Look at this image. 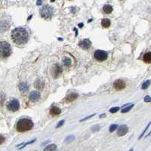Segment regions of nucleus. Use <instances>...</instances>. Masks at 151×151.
Here are the masks:
<instances>
[{"instance_id":"obj_1","label":"nucleus","mask_w":151,"mask_h":151,"mask_svg":"<svg viewBox=\"0 0 151 151\" xmlns=\"http://www.w3.org/2000/svg\"><path fill=\"white\" fill-rule=\"evenodd\" d=\"M11 39L13 42L17 45L26 44L29 39V34L27 31L23 27H17L11 32Z\"/></svg>"},{"instance_id":"obj_2","label":"nucleus","mask_w":151,"mask_h":151,"mask_svg":"<svg viewBox=\"0 0 151 151\" xmlns=\"http://www.w3.org/2000/svg\"><path fill=\"white\" fill-rule=\"evenodd\" d=\"M33 127V121L30 119L24 118V119H20L17 122L16 129L17 132H24L30 130Z\"/></svg>"},{"instance_id":"obj_3","label":"nucleus","mask_w":151,"mask_h":151,"mask_svg":"<svg viewBox=\"0 0 151 151\" xmlns=\"http://www.w3.org/2000/svg\"><path fill=\"white\" fill-rule=\"evenodd\" d=\"M11 54V45L5 41L0 42V58H6Z\"/></svg>"},{"instance_id":"obj_4","label":"nucleus","mask_w":151,"mask_h":151,"mask_svg":"<svg viewBox=\"0 0 151 151\" xmlns=\"http://www.w3.org/2000/svg\"><path fill=\"white\" fill-rule=\"evenodd\" d=\"M39 13H40L41 17H43L44 19H45V20H50L51 18L52 17L54 11H53L52 7H51L49 5H45L42 6L40 8Z\"/></svg>"},{"instance_id":"obj_5","label":"nucleus","mask_w":151,"mask_h":151,"mask_svg":"<svg viewBox=\"0 0 151 151\" xmlns=\"http://www.w3.org/2000/svg\"><path fill=\"white\" fill-rule=\"evenodd\" d=\"M62 67L60 66V64H54L51 69V74L53 76L54 79H57L61 76V75L62 74Z\"/></svg>"},{"instance_id":"obj_6","label":"nucleus","mask_w":151,"mask_h":151,"mask_svg":"<svg viewBox=\"0 0 151 151\" xmlns=\"http://www.w3.org/2000/svg\"><path fill=\"white\" fill-rule=\"evenodd\" d=\"M7 107H8V110H10L11 112H16L20 108V103L17 99L13 98L12 100H11L8 103Z\"/></svg>"},{"instance_id":"obj_7","label":"nucleus","mask_w":151,"mask_h":151,"mask_svg":"<svg viewBox=\"0 0 151 151\" xmlns=\"http://www.w3.org/2000/svg\"><path fill=\"white\" fill-rule=\"evenodd\" d=\"M107 53L104 51L97 50L94 53V57L98 61H103L107 58Z\"/></svg>"},{"instance_id":"obj_8","label":"nucleus","mask_w":151,"mask_h":151,"mask_svg":"<svg viewBox=\"0 0 151 151\" xmlns=\"http://www.w3.org/2000/svg\"><path fill=\"white\" fill-rule=\"evenodd\" d=\"M126 86V84L125 83V81L122 80V79H117L113 83V87L117 91H120V90H122L125 88Z\"/></svg>"},{"instance_id":"obj_9","label":"nucleus","mask_w":151,"mask_h":151,"mask_svg":"<svg viewBox=\"0 0 151 151\" xmlns=\"http://www.w3.org/2000/svg\"><path fill=\"white\" fill-rule=\"evenodd\" d=\"M79 45L83 49H88L91 45V42L88 39H83L82 40L81 42H79Z\"/></svg>"},{"instance_id":"obj_10","label":"nucleus","mask_w":151,"mask_h":151,"mask_svg":"<svg viewBox=\"0 0 151 151\" xmlns=\"http://www.w3.org/2000/svg\"><path fill=\"white\" fill-rule=\"evenodd\" d=\"M128 131H129L128 126L126 125H122L120 127L118 128L117 135L119 136V137L124 136V135H125V134H127Z\"/></svg>"},{"instance_id":"obj_11","label":"nucleus","mask_w":151,"mask_h":151,"mask_svg":"<svg viewBox=\"0 0 151 151\" xmlns=\"http://www.w3.org/2000/svg\"><path fill=\"white\" fill-rule=\"evenodd\" d=\"M30 101H32V102H36L39 100L40 98V93L36 91H33L32 92H30Z\"/></svg>"},{"instance_id":"obj_12","label":"nucleus","mask_w":151,"mask_h":151,"mask_svg":"<svg viewBox=\"0 0 151 151\" xmlns=\"http://www.w3.org/2000/svg\"><path fill=\"white\" fill-rule=\"evenodd\" d=\"M44 85H45V82L42 80V79H37L35 83H34V86L36 89L38 90H42L44 88Z\"/></svg>"},{"instance_id":"obj_13","label":"nucleus","mask_w":151,"mask_h":151,"mask_svg":"<svg viewBox=\"0 0 151 151\" xmlns=\"http://www.w3.org/2000/svg\"><path fill=\"white\" fill-rule=\"evenodd\" d=\"M18 87L21 93H27L29 91V85L26 83H20Z\"/></svg>"},{"instance_id":"obj_14","label":"nucleus","mask_w":151,"mask_h":151,"mask_svg":"<svg viewBox=\"0 0 151 151\" xmlns=\"http://www.w3.org/2000/svg\"><path fill=\"white\" fill-rule=\"evenodd\" d=\"M78 94L76 93H71L69 94L66 98V102L67 103H70V102H73V101H75L77 98H78Z\"/></svg>"},{"instance_id":"obj_15","label":"nucleus","mask_w":151,"mask_h":151,"mask_svg":"<svg viewBox=\"0 0 151 151\" xmlns=\"http://www.w3.org/2000/svg\"><path fill=\"white\" fill-rule=\"evenodd\" d=\"M61 113V110L60 108L57 107H51L50 110V113L51 115L52 116H57V115H59L60 113Z\"/></svg>"},{"instance_id":"obj_16","label":"nucleus","mask_w":151,"mask_h":151,"mask_svg":"<svg viewBox=\"0 0 151 151\" xmlns=\"http://www.w3.org/2000/svg\"><path fill=\"white\" fill-rule=\"evenodd\" d=\"M113 7L110 5H105L103 8V11L105 14H110L113 11Z\"/></svg>"},{"instance_id":"obj_17","label":"nucleus","mask_w":151,"mask_h":151,"mask_svg":"<svg viewBox=\"0 0 151 151\" xmlns=\"http://www.w3.org/2000/svg\"><path fill=\"white\" fill-rule=\"evenodd\" d=\"M134 107V104L133 103H129V104H126L123 107V109L122 110V113H125L127 112H129L131 109H132V107Z\"/></svg>"},{"instance_id":"obj_18","label":"nucleus","mask_w":151,"mask_h":151,"mask_svg":"<svg viewBox=\"0 0 151 151\" xmlns=\"http://www.w3.org/2000/svg\"><path fill=\"white\" fill-rule=\"evenodd\" d=\"M110 24H111V22H110V20L109 19H107V18H104V19H103L102 21H101V26H102L103 27H104V28L109 27L110 26Z\"/></svg>"},{"instance_id":"obj_19","label":"nucleus","mask_w":151,"mask_h":151,"mask_svg":"<svg viewBox=\"0 0 151 151\" xmlns=\"http://www.w3.org/2000/svg\"><path fill=\"white\" fill-rule=\"evenodd\" d=\"M143 60L144 62L150 64L151 62V53L150 52H147L146 54H144L143 56Z\"/></svg>"},{"instance_id":"obj_20","label":"nucleus","mask_w":151,"mask_h":151,"mask_svg":"<svg viewBox=\"0 0 151 151\" xmlns=\"http://www.w3.org/2000/svg\"><path fill=\"white\" fill-rule=\"evenodd\" d=\"M57 150V145L56 144H50V145H48L45 148L44 151H55Z\"/></svg>"},{"instance_id":"obj_21","label":"nucleus","mask_w":151,"mask_h":151,"mask_svg":"<svg viewBox=\"0 0 151 151\" xmlns=\"http://www.w3.org/2000/svg\"><path fill=\"white\" fill-rule=\"evenodd\" d=\"M63 64H64L65 67H69V66L71 65V64H72V61H71V59L69 58V57H65V58H64V60H63Z\"/></svg>"},{"instance_id":"obj_22","label":"nucleus","mask_w":151,"mask_h":151,"mask_svg":"<svg viewBox=\"0 0 151 151\" xmlns=\"http://www.w3.org/2000/svg\"><path fill=\"white\" fill-rule=\"evenodd\" d=\"M74 139H75V137H74L73 135H69V136H67V137L65 138V142H66V143H70V142H72Z\"/></svg>"},{"instance_id":"obj_23","label":"nucleus","mask_w":151,"mask_h":151,"mask_svg":"<svg viewBox=\"0 0 151 151\" xmlns=\"http://www.w3.org/2000/svg\"><path fill=\"white\" fill-rule=\"evenodd\" d=\"M5 101V95L4 93H0V105H2Z\"/></svg>"},{"instance_id":"obj_24","label":"nucleus","mask_w":151,"mask_h":151,"mask_svg":"<svg viewBox=\"0 0 151 151\" xmlns=\"http://www.w3.org/2000/svg\"><path fill=\"white\" fill-rule=\"evenodd\" d=\"M117 129H118V125L117 124H113L110 126V132H114Z\"/></svg>"},{"instance_id":"obj_25","label":"nucleus","mask_w":151,"mask_h":151,"mask_svg":"<svg viewBox=\"0 0 151 151\" xmlns=\"http://www.w3.org/2000/svg\"><path fill=\"white\" fill-rule=\"evenodd\" d=\"M150 80H147L144 83H143L142 86H141V88L142 89H146L150 85Z\"/></svg>"},{"instance_id":"obj_26","label":"nucleus","mask_w":151,"mask_h":151,"mask_svg":"<svg viewBox=\"0 0 151 151\" xmlns=\"http://www.w3.org/2000/svg\"><path fill=\"white\" fill-rule=\"evenodd\" d=\"M100 130V125H94L92 128H91V131L92 132H97V131H99Z\"/></svg>"},{"instance_id":"obj_27","label":"nucleus","mask_w":151,"mask_h":151,"mask_svg":"<svg viewBox=\"0 0 151 151\" xmlns=\"http://www.w3.org/2000/svg\"><path fill=\"white\" fill-rule=\"evenodd\" d=\"M119 110V107H115L111 108V109L110 110V112L111 113H117V112Z\"/></svg>"},{"instance_id":"obj_28","label":"nucleus","mask_w":151,"mask_h":151,"mask_svg":"<svg viewBox=\"0 0 151 151\" xmlns=\"http://www.w3.org/2000/svg\"><path fill=\"white\" fill-rule=\"evenodd\" d=\"M35 141H36V139H33V141H29V142H27V144H24V146H23L22 147H20V149H23V148H24V147H26L27 145H28V144H32V143H33V142H35Z\"/></svg>"},{"instance_id":"obj_29","label":"nucleus","mask_w":151,"mask_h":151,"mask_svg":"<svg viewBox=\"0 0 151 151\" xmlns=\"http://www.w3.org/2000/svg\"><path fill=\"white\" fill-rule=\"evenodd\" d=\"M150 124L149 123V124H148V125H147V128H146V129H145L144 130V132H143V133H142V134H141V136L139 137V138H138V139H141V137H142L144 136V133L146 132V131L147 130V129H148V128L150 127Z\"/></svg>"},{"instance_id":"obj_30","label":"nucleus","mask_w":151,"mask_h":151,"mask_svg":"<svg viewBox=\"0 0 151 151\" xmlns=\"http://www.w3.org/2000/svg\"><path fill=\"white\" fill-rule=\"evenodd\" d=\"M144 101H145V102H147V103H150V102L151 101L150 96H149V95L146 96V97L144 98Z\"/></svg>"},{"instance_id":"obj_31","label":"nucleus","mask_w":151,"mask_h":151,"mask_svg":"<svg viewBox=\"0 0 151 151\" xmlns=\"http://www.w3.org/2000/svg\"><path fill=\"white\" fill-rule=\"evenodd\" d=\"M95 114H92V115H91V116H88V117H85L84 119H81L80 120V122H83V121H85V120H87L88 119H89V118H91L92 117H94Z\"/></svg>"},{"instance_id":"obj_32","label":"nucleus","mask_w":151,"mask_h":151,"mask_svg":"<svg viewBox=\"0 0 151 151\" xmlns=\"http://www.w3.org/2000/svg\"><path fill=\"white\" fill-rule=\"evenodd\" d=\"M64 120H62V121L59 122V123H58V124H57V128L61 127V125H64Z\"/></svg>"},{"instance_id":"obj_33","label":"nucleus","mask_w":151,"mask_h":151,"mask_svg":"<svg viewBox=\"0 0 151 151\" xmlns=\"http://www.w3.org/2000/svg\"><path fill=\"white\" fill-rule=\"evenodd\" d=\"M5 141V137L2 135H0V144H2Z\"/></svg>"},{"instance_id":"obj_34","label":"nucleus","mask_w":151,"mask_h":151,"mask_svg":"<svg viewBox=\"0 0 151 151\" xmlns=\"http://www.w3.org/2000/svg\"><path fill=\"white\" fill-rule=\"evenodd\" d=\"M41 3H42V2H41V0H39V1H38V2H37V5H41Z\"/></svg>"},{"instance_id":"obj_35","label":"nucleus","mask_w":151,"mask_h":151,"mask_svg":"<svg viewBox=\"0 0 151 151\" xmlns=\"http://www.w3.org/2000/svg\"><path fill=\"white\" fill-rule=\"evenodd\" d=\"M105 116H106V114H102V115H101V117H101V118L104 117Z\"/></svg>"},{"instance_id":"obj_36","label":"nucleus","mask_w":151,"mask_h":151,"mask_svg":"<svg viewBox=\"0 0 151 151\" xmlns=\"http://www.w3.org/2000/svg\"><path fill=\"white\" fill-rule=\"evenodd\" d=\"M129 151H133V150H132H132H130Z\"/></svg>"},{"instance_id":"obj_37","label":"nucleus","mask_w":151,"mask_h":151,"mask_svg":"<svg viewBox=\"0 0 151 151\" xmlns=\"http://www.w3.org/2000/svg\"><path fill=\"white\" fill-rule=\"evenodd\" d=\"M120 1H122V0H120Z\"/></svg>"}]
</instances>
